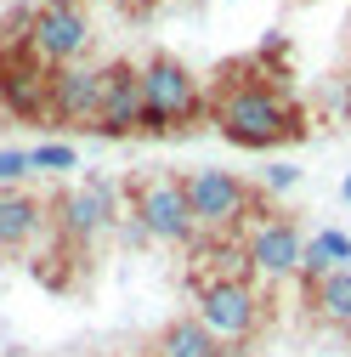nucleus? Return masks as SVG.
Here are the masks:
<instances>
[{
    "mask_svg": "<svg viewBox=\"0 0 351 357\" xmlns=\"http://www.w3.org/2000/svg\"><path fill=\"white\" fill-rule=\"evenodd\" d=\"M204 108H210V125L233 148H249V153H267V148L306 137V114L267 79H227Z\"/></svg>",
    "mask_w": 351,
    "mask_h": 357,
    "instance_id": "1",
    "label": "nucleus"
},
{
    "mask_svg": "<svg viewBox=\"0 0 351 357\" xmlns=\"http://www.w3.org/2000/svg\"><path fill=\"white\" fill-rule=\"evenodd\" d=\"M142 68V137H170V130H187L198 114H204V85L198 74L170 57V52H153Z\"/></svg>",
    "mask_w": 351,
    "mask_h": 357,
    "instance_id": "2",
    "label": "nucleus"
},
{
    "mask_svg": "<svg viewBox=\"0 0 351 357\" xmlns=\"http://www.w3.org/2000/svg\"><path fill=\"white\" fill-rule=\"evenodd\" d=\"M130 221L136 233L153 244H176V250H193L198 244V221L187 204V188L176 170H148L130 182Z\"/></svg>",
    "mask_w": 351,
    "mask_h": 357,
    "instance_id": "3",
    "label": "nucleus"
},
{
    "mask_svg": "<svg viewBox=\"0 0 351 357\" xmlns=\"http://www.w3.org/2000/svg\"><path fill=\"white\" fill-rule=\"evenodd\" d=\"M182 188H187V204H193V221H198L204 238L210 233H238L249 215H260V193L238 170L198 165V170H182Z\"/></svg>",
    "mask_w": 351,
    "mask_h": 357,
    "instance_id": "4",
    "label": "nucleus"
},
{
    "mask_svg": "<svg viewBox=\"0 0 351 357\" xmlns=\"http://www.w3.org/2000/svg\"><path fill=\"white\" fill-rule=\"evenodd\" d=\"M193 301H198L193 318L221 346H244V340L260 335V324H267V295H260L249 278H204Z\"/></svg>",
    "mask_w": 351,
    "mask_h": 357,
    "instance_id": "5",
    "label": "nucleus"
},
{
    "mask_svg": "<svg viewBox=\"0 0 351 357\" xmlns=\"http://www.w3.org/2000/svg\"><path fill=\"white\" fill-rule=\"evenodd\" d=\"M91 46V17L74 0H40L29 17V57H40L46 68H68Z\"/></svg>",
    "mask_w": 351,
    "mask_h": 357,
    "instance_id": "6",
    "label": "nucleus"
},
{
    "mask_svg": "<svg viewBox=\"0 0 351 357\" xmlns=\"http://www.w3.org/2000/svg\"><path fill=\"white\" fill-rule=\"evenodd\" d=\"M57 233L68 238V244H91V238H102L114 221H119V188L108 182V176H85L79 188H68L63 199H57Z\"/></svg>",
    "mask_w": 351,
    "mask_h": 357,
    "instance_id": "7",
    "label": "nucleus"
},
{
    "mask_svg": "<svg viewBox=\"0 0 351 357\" xmlns=\"http://www.w3.org/2000/svg\"><path fill=\"white\" fill-rule=\"evenodd\" d=\"M300 250H306V233L295 227V215H260L249 227V238H244V255H249L255 278H295Z\"/></svg>",
    "mask_w": 351,
    "mask_h": 357,
    "instance_id": "8",
    "label": "nucleus"
},
{
    "mask_svg": "<svg viewBox=\"0 0 351 357\" xmlns=\"http://www.w3.org/2000/svg\"><path fill=\"white\" fill-rule=\"evenodd\" d=\"M0 108L17 119H52V68L29 52H0Z\"/></svg>",
    "mask_w": 351,
    "mask_h": 357,
    "instance_id": "9",
    "label": "nucleus"
},
{
    "mask_svg": "<svg viewBox=\"0 0 351 357\" xmlns=\"http://www.w3.org/2000/svg\"><path fill=\"white\" fill-rule=\"evenodd\" d=\"M97 137H142V68L108 63L102 68V102H97Z\"/></svg>",
    "mask_w": 351,
    "mask_h": 357,
    "instance_id": "10",
    "label": "nucleus"
},
{
    "mask_svg": "<svg viewBox=\"0 0 351 357\" xmlns=\"http://www.w3.org/2000/svg\"><path fill=\"white\" fill-rule=\"evenodd\" d=\"M97 102H102V68H85V63L52 68V119L91 130L97 125Z\"/></svg>",
    "mask_w": 351,
    "mask_h": 357,
    "instance_id": "11",
    "label": "nucleus"
},
{
    "mask_svg": "<svg viewBox=\"0 0 351 357\" xmlns=\"http://www.w3.org/2000/svg\"><path fill=\"white\" fill-rule=\"evenodd\" d=\"M40 233H46V204L23 188H6L0 193V255H17L29 250Z\"/></svg>",
    "mask_w": 351,
    "mask_h": 357,
    "instance_id": "12",
    "label": "nucleus"
},
{
    "mask_svg": "<svg viewBox=\"0 0 351 357\" xmlns=\"http://www.w3.org/2000/svg\"><path fill=\"white\" fill-rule=\"evenodd\" d=\"M351 266V233L340 227H318L306 233V250H300V284H318L329 273H345Z\"/></svg>",
    "mask_w": 351,
    "mask_h": 357,
    "instance_id": "13",
    "label": "nucleus"
},
{
    "mask_svg": "<svg viewBox=\"0 0 351 357\" xmlns=\"http://www.w3.org/2000/svg\"><path fill=\"white\" fill-rule=\"evenodd\" d=\"M221 351H227V346L215 340L193 312H187V318H170V324L159 329V340H153V357H221Z\"/></svg>",
    "mask_w": 351,
    "mask_h": 357,
    "instance_id": "14",
    "label": "nucleus"
},
{
    "mask_svg": "<svg viewBox=\"0 0 351 357\" xmlns=\"http://www.w3.org/2000/svg\"><path fill=\"white\" fill-rule=\"evenodd\" d=\"M306 306H312L329 329H345L351 335V266H345V273L318 278V284H306Z\"/></svg>",
    "mask_w": 351,
    "mask_h": 357,
    "instance_id": "15",
    "label": "nucleus"
},
{
    "mask_svg": "<svg viewBox=\"0 0 351 357\" xmlns=\"http://www.w3.org/2000/svg\"><path fill=\"white\" fill-rule=\"evenodd\" d=\"M29 165H34V176L40 170L63 176V170H79V153H74V142H40V148H29Z\"/></svg>",
    "mask_w": 351,
    "mask_h": 357,
    "instance_id": "16",
    "label": "nucleus"
},
{
    "mask_svg": "<svg viewBox=\"0 0 351 357\" xmlns=\"http://www.w3.org/2000/svg\"><path fill=\"white\" fill-rule=\"evenodd\" d=\"M29 176H34L29 148H0V193H6V188H23Z\"/></svg>",
    "mask_w": 351,
    "mask_h": 357,
    "instance_id": "17",
    "label": "nucleus"
},
{
    "mask_svg": "<svg viewBox=\"0 0 351 357\" xmlns=\"http://www.w3.org/2000/svg\"><path fill=\"white\" fill-rule=\"evenodd\" d=\"M295 182H300V170H295V165H283V159H278V165H267V176H260V188H267V193H289Z\"/></svg>",
    "mask_w": 351,
    "mask_h": 357,
    "instance_id": "18",
    "label": "nucleus"
},
{
    "mask_svg": "<svg viewBox=\"0 0 351 357\" xmlns=\"http://www.w3.org/2000/svg\"><path fill=\"white\" fill-rule=\"evenodd\" d=\"M340 204H351V170H345V182H340Z\"/></svg>",
    "mask_w": 351,
    "mask_h": 357,
    "instance_id": "19",
    "label": "nucleus"
},
{
    "mask_svg": "<svg viewBox=\"0 0 351 357\" xmlns=\"http://www.w3.org/2000/svg\"><path fill=\"white\" fill-rule=\"evenodd\" d=\"M221 357H238V351H233V346H227V351H221Z\"/></svg>",
    "mask_w": 351,
    "mask_h": 357,
    "instance_id": "20",
    "label": "nucleus"
},
{
    "mask_svg": "<svg viewBox=\"0 0 351 357\" xmlns=\"http://www.w3.org/2000/svg\"><path fill=\"white\" fill-rule=\"evenodd\" d=\"M74 6H79V0H74Z\"/></svg>",
    "mask_w": 351,
    "mask_h": 357,
    "instance_id": "21",
    "label": "nucleus"
}]
</instances>
